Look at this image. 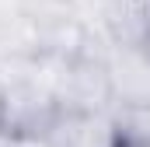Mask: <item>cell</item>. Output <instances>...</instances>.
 <instances>
[{"instance_id": "obj_1", "label": "cell", "mask_w": 150, "mask_h": 147, "mask_svg": "<svg viewBox=\"0 0 150 147\" xmlns=\"http://www.w3.org/2000/svg\"><path fill=\"white\" fill-rule=\"evenodd\" d=\"M105 49H80L74 56H59L56 63V105L59 116L112 112V88L105 74Z\"/></svg>"}, {"instance_id": "obj_2", "label": "cell", "mask_w": 150, "mask_h": 147, "mask_svg": "<svg viewBox=\"0 0 150 147\" xmlns=\"http://www.w3.org/2000/svg\"><path fill=\"white\" fill-rule=\"evenodd\" d=\"M115 109H147L150 105V56L143 46H105L101 53Z\"/></svg>"}, {"instance_id": "obj_3", "label": "cell", "mask_w": 150, "mask_h": 147, "mask_svg": "<svg viewBox=\"0 0 150 147\" xmlns=\"http://www.w3.org/2000/svg\"><path fill=\"white\" fill-rule=\"evenodd\" d=\"M52 147H122L112 112H87V116H59L56 126L45 133Z\"/></svg>"}, {"instance_id": "obj_4", "label": "cell", "mask_w": 150, "mask_h": 147, "mask_svg": "<svg viewBox=\"0 0 150 147\" xmlns=\"http://www.w3.org/2000/svg\"><path fill=\"white\" fill-rule=\"evenodd\" d=\"M0 147H14V140L11 137H0Z\"/></svg>"}, {"instance_id": "obj_5", "label": "cell", "mask_w": 150, "mask_h": 147, "mask_svg": "<svg viewBox=\"0 0 150 147\" xmlns=\"http://www.w3.org/2000/svg\"><path fill=\"white\" fill-rule=\"evenodd\" d=\"M143 49H147V56H150V32H147V39H143Z\"/></svg>"}, {"instance_id": "obj_6", "label": "cell", "mask_w": 150, "mask_h": 147, "mask_svg": "<svg viewBox=\"0 0 150 147\" xmlns=\"http://www.w3.org/2000/svg\"><path fill=\"white\" fill-rule=\"evenodd\" d=\"M0 105H4V88H0Z\"/></svg>"}, {"instance_id": "obj_7", "label": "cell", "mask_w": 150, "mask_h": 147, "mask_svg": "<svg viewBox=\"0 0 150 147\" xmlns=\"http://www.w3.org/2000/svg\"><path fill=\"white\" fill-rule=\"evenodd\" d=\"M147 4H150V0H147Z\"/></svg>"}]
</instances>
